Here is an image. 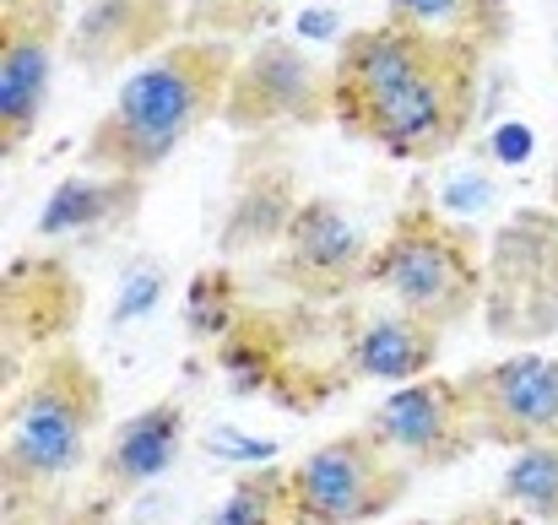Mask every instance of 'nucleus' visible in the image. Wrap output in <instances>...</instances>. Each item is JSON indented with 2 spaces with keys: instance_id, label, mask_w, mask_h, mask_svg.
Here are the masks:
<instances>
[{
  "instance_id": "1",
  "label": "nucleus",
  "mask_w": 558,
  "mask_h": 525,
  "mask_svg": "<svg viewBox=\"0 0 558 525\" xmlns=\"http://www.w3.org/2000/svg\"><path fill=\"white\" fill-rule=\"evenodd\" d=\"M466 49L472 44H439L379 22L348 38L331 71V109L353 136L374 142L390 158H439L461 136L472 109Z\"/></svg>"
},
{
  "instance_id": "2",
  "label": "nucleus",
  "mask_w": 558,
  "mask_h": 525,
  "mask_svg": "<svg viewBox=\"0 0 558 525\" xmlns=\"http://www.w3.org/2000/svg\"><path fill=\"white\" fill-rule=\"evenodd\" d=\"M228 76H233L228 60L206 44H180V49L153 54L120 82L109 114L98 120L87 142V163L125 179H147L158 163L180 152V142L201 120L222 109Z\"/></svg>"
},
{
  "instance_id": "3",
  "label": "nucleus",
  "mask_w": 558,
  "mask_h": 525,
  "mask_svg": "<svg viewBox=\"0 0 558 525\" xmlns=\"http://www.w3.org/2000/svg\"><path fill=\"white\" fill-rule=\"evenodd\" d=\"M98 417V379L76 357H54L16 401L5 423V483L38 493L65 483L93 439Z\"/></svg>"
},
{
  "instance_id": "4",
  "label": "nucleus",
  "mask_w": 558,
  "mask_h": 525,
  "mask_svg": "<svg viewBox=\"0 0 558 525\" xmlns=\"http://www.w3.org/2000/svg\"><path fill=\"white\" fill-rule=\"evenodd\" d=\"M369 277L396 298V309L428 320V326H450L466 315L472 293H477V266L461 249V239H450L439 222L412 217L401 222L379 249L369 255Z\"/></svg>"
},
{
  "instance_id": "5",
  "label": "nucleus",
  "mask_w": 558,
  "mask_h": 525,
  "mask_svg": "<svg viewBox=\"0 0 558 525\" xmlns=\"http://www.w3.org/2000/svg\"><path fill=\"white\" fill-rule=\"evenodd\" d=\"M401 488V466L369 434H342L310 450L288 472V521L299 525H359L390 510Z\"/></svg>"
},
{
  "instance_id": "6",
  "label": "nucleus",
  "mask_w": 558,
  "mask_h": 525,
  "mask_svg": "<svg viewBox=\"0 0 558 525\" xmlns=\"http://www.w3.org/2000/svg\"><path fill=\"white\" fill-rule=\"evenodd\" d=\"M331 103V82H320L315 60L299 44H260L250 49L233 76H228V98L222 114L244 131L255 125H288V120H315Z\"/></svg>"
},
{
  "instance_id": "7",
  "label": "nucleus",
  "mask_w": 558,
  "mask_h": 525,
  "mask_svg": "<svg viewBox=\"0 0 558 525\" xmlns=\"http://www.w3.org/2000/svg\"><path fill=\"white\" fill-rule=\"evenodd\" d=\"M472 423L510 444H537L558 439V357L543 352H515L461 384Z\"/></svg>"
},
{
  "instance_id": "8",
  "label": "nucleus",
  "mask_w": 558,
  "mask_h": 525,
  "mask_svg": "<svg viewBox=\"0 0 558 525\" xmlns=\"http://www.w3.org/2000/svg\"><path fill=\"white\" fill-rule=\"evenodd\" d=\"M466 423H472V412H466L461 384L412 379V384H396V395H385L374 406L364 434L396 466H439L461 450Z\"/></svg>"
},
{
  "instance_id": "9",
  "label": "nucleus",
  "mask_w": 558,
  "mask_h": 525,
  "mask_svg": "<svg viewBox=\"0 0 558 525\" xmlns=\"http://www.w3.org/2000/svg\"><path fill=\"white\" fill-rule=\"evenodd\" d=\"M49 76H54V33L38 16H11L5 44H0V142L5 152L22 147L49 103Z\"/></svg>"
},
{
  "instance_id": "10",
  "label": "nucleus",
  "mask_w": 558,
  "mask_h": 525,
  "mask_svg": "<svg viewBox=\"0 0 558 525\" xmlns=\"http://www.w3.org/2000/svg\"><path fill=\"white\" fill-rule=\"evenodd\" d=\"M282 239H288V266L299 282L337 288V282L364 277V233L353 211H342L337 200H299Z\"/></svg>"
},
{
  "instance_id": "11",
  "label": "nucleus",
  "mask_w": 558,
  "mask_h": 525,
  "mask_svg": "<svg viewBox=\"0 0 558 525\" xmlns=\"http://www.w3.org/2000/svg\"><path fill=\"white\" fill-rule=\"evenodd\" d=\"M434 352H439V326H428L407 309L374 315L348 342V374L374 379V384H412L434 368Z\"/></svg>"
},
{
  "instance_id": "12",
  "label": "nucleus",
  "mask_w": 558,
  "mask_h": 525,
  "mask_svg": "<svg viewBox=\"0 0 558 525\" xmlns=\"http://www.w3.org/2000/svg\"><path fill=\"white\" fill-rule=\"evenodd\" d=\"M180 444H185V412L174 401H158L136 417H125L104 450V477L109 488L131 493V488H147L158 483L174 461H180Z\"/></svg>"
},
{
  "instance_id": "13",
  "label": "nucleus",
  "mask_w": 558,
  "mask_h": 525,
  "mask_svg": "<svg viewBox=\"0 0 558 525\" xmlns=\"http://www.w3.org/2000/svg\"><path fill=\"white\" fill-rule=\"evenodd\" d=\"M136 184L142 179L109 174V169H93V174H71L60 179L38 211V233L44 239H76V233H98V228H114L131 217L136 206Z\"/></svg>"
},
{
  "instance_id": "14",
  "label": "nucleus",
  "mask_w": 558,
  "mask_h": 525,
  "mask_svg": "<svg viewBox=\"0 0 558 525\" xmlns=\"http://www.w3.org/2000/svg\"><path fill=\"white\" fill-rule=\"evenodd\" d=\"M147 16L158 22L163 16V0H87L82 22H76V60L98 65V60H114V54H131V44L147 33H163V27H147Z\"/></svg>"
},
{
  "instance_id": "15",
  "label": "nucleus",
  "mask_w": 558,
  "mask_h": 525,
  "mask_svg": "<svg viewBox=\"0 0 558 525\" xmlns=\"http://www.w3.org/2000/svg\"><path fill=\"white\" fill-rule=\"evenodd\" d=\"M505 499L532 521H558V439L521 444V455L505 472Z\"/></svg>"
},
{
  "instance_id": "16",
  "label": "nucleus",
  "mask_w": 558,
  "mask_h": 525,
  "mask_svg": "<svg viewBox=\"0 0 558 525\" xmlns=\"http://www.w3.org/2000/svg\"><path fill=\"white\" fill-rule=\"evenodd\" d=\"M299 200H288L282 184H250L233 211H228V228H222V249H250V244H266L277 233H288Z\"/></svg>"
},
{
  "instance_id": "17",
  "label": "nucleus",
  "mask_w": 558,
  "mask_h": 525,
  "mask_svg": "<svg viewBox=\"0 0 558 525\" xmlns=\"http://www.w3.org/2000/svg\"><path fill=\"white\" fill-rule=\"evenodd\" d=\"M385 22L439 44H472V33L488 22V0H390Z\"/></svg>"
},
{
  "instance_id": "18",
  "label": "nucleus",
  "mask_w": 558,
  "mask_h": 525,
  "mask_svg": "<svg viewBox=\"0 0 558 525\" xmlns=\"http://www.w3.org/2000/svg\"><path fill=\"white\" fill-rule=\"evenodd\" d=\"M239 304V288H233V271H201L190 277V293H185V331L195 342H217L233 331V309Z\"/></svg>"
},
{
  "instance_id": "19",
  "label": "nucleus",
  "mask_w": 558,
  "mask_h": 525,
  "mask_svg": "<svg viewBox=\"0 0 558 525\" xmlns=\"http://www.w3.org/2000/svg\"><path fill=\"white\" fill-rule=\"evenodd\" d=\"M282 515H288V477L255 472L233 483V493L206 515V525H277Z\"/></svg>"
},
{
  "instance_id": "20",
  "label": "nucleus",
  "mask_w": 558,
  "mask_h": 525,
  "mask_svg": "<svg viewBox=\"0 0 558 525\" xmlns=\"http://www.w3.org/2000/svg\"><path fill=\"white\" fill-rule=\"evenodd\" d=\"M163 266L158 260H136L131 271H125V282H120V293H114V326H136V320H147L153 309H158V298H163Z\"/></svg>"
},
{
  "instance_id": "21",
  "label": "nucleus",
  "mask_w": 558,
  "mask_h": 525,
  "mask_svg": "<svg viewBox=\"0 0 558 525\" xmlns=\"http://www.w3.org/2000/svg\"><path fill=\"white\" fill-rule=\"evenodd\" d=\"M217 363H222L233 395H255V390L266 384V357H260L255 347H244V342H228V347L217 352Z\"/></svg>"
},
{
  "instance_id": "22",
  "label": "nucleus",
  "mask_w": 558,
  "mask_h": 525,
  "mask_svg": "<svg viewBox=\"0 0 558 525\" xmlns=\"http://www.w3.org/2000/svg\"><path fill=\"white\" fill-rule=\"evenodd\" d=\"M526 152H532V136H526L521 125H505V131L494 136V158H499V163H521Z\"/></svg>"
},
{
  "instance_id": "23",
  "label": "nucleus",
  "mask_w": 558,
  "mask_h": 525,
  "mask_svg": "<svg viewBox=\"0 0 558 525\" xmlns=\"http://www.w3.org/2000/svg\"><path fill=\"white\" fill-rule=\"evenodd\" d=\"M299 27H304V33H320V38H326V33H337V16H331V11H310V16L299 22Z\"/></svg>"
},
{
  "instance_id": "24",
  "label": "nucleus",
  "mask_w": 558,
  "mask_h": 525,
  "mask_svg": "<svg viewBox=\"0 0 558 525\" xmlns=\"http://www.w3.org/2000/svg\"><path fill=\"white\" fill-rule=\"evenodd\" d=\"M423 525H461V521H423Z\"/></svg>"
},
{
  "instance_id": "25",
  "label": "nucleus",
  "mask_w": 558,
  "mask_h": 525,
  "mask_svg": "<svg viewBox=\"0 0 558 525\" xmlns=\"http://www.w3.org/2000/svg\"><path fill=\"white\" fill-rule=\"evenodd\" d=\"M11 5H16V0H11Z\"/></svg>"
}]
</instances>
